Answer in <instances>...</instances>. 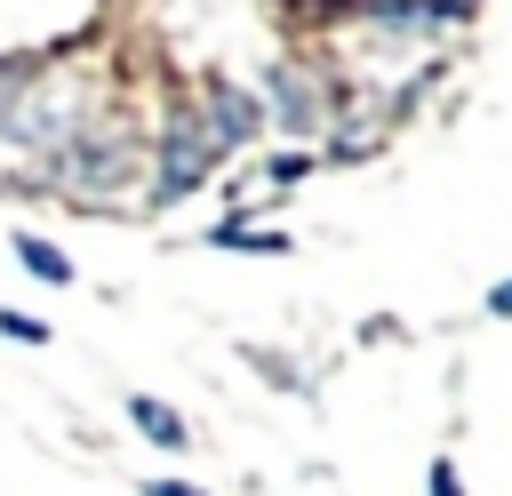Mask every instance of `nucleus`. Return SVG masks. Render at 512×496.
<instances>
[{"label": "nucleus", "mask_w": 512, "mask_h": 496, "mask_svg": "<svg viewBox=\"0 0 512 496\" xmlns=\"http://www.w3.org/2000/svg\"><path fill=\"white\" fill-rule=\"evenodd\" d=\"M144 160H152V128H144L136 112H96V120L80 128V144L56 152L40 176L64 184V192H80V200H120V192L144 176Z\"/></svg>", "instance_id": "f257e3e1"}, {"label": "nucleus", "mask_w": 512, "mask_h": 496, "mask_svg": "<svg viewBox=\"0 0 512 496\" xmlns=\"http://www.w3.org/2000/svg\"><path fill=\"white\" fill-rule=\"evenodd\" d=\"M216 168H224V144L208 136L192 88L168 96V112H160V128H152V200H144V208H184Z\"/></svg>", "instance_id": "f03ea898"}, {"label": "nucleus", "mask_w": 512, "mask_h": 496, "mask_svg": "<svg viewBox=\"0 0 512 496\" xmlns=\"http://www.w3.org/2000/svg\"><path fill=\"white\" fill-rule=\"evenodd\" d=\"M256 96H264V120H272L280 136H304L312 152L328 144V128H336V88H320V72H312V64L272 56V64L256 72Z\"/></svg>", "instance_id": "7ed1b4c3"}, {"label": "nucleus", "mask_w": 512, "mask_h": 496, "mask_svg": "<svg viewBox=\"0 0 512 496\" xmlns=\"http://www.w3.org/2000/svg\"><path fill=\"white\" fill-rule=\"evenodd\" d=\"M352 24L392 56V48H432L472 24V0H352Z\"/></svg>", "instance_id": "20e7f679"}, {"label": "nucleus", "mask_w": 512, "mask_h": 496, "mask_svg": "<svg viewBox=\"0 0 512 496\" xmlns=\"http://www.w3.org/2000/svg\"><path fill=\"white\" fill-rule=\"evenodd\" d=\"M192 104H200V120H208V136H216L224 152H256V144L272 136V120H264V96H256L248 80H232V72H200Z\"/></svg>", "instance_id": "39448f33"}, {"label": "nucleus", "mask_w": 512, "mask_h": 496, "mask_svg": "<svg viewBox=\"0 0 512 496\" xmlns=\"http://www.w3.org/2000/svg\"><path fill=\"white\" fill-rule=\"evenodd\" d=\"M8 248H16V264H24L40 288H72V280H80V264H72L48 232H32V224H16V232H8Z\"/></svg>", "instance_id": "423d86ee"}, {"label": "nucleus", "mask_w": 512, "mask_h": 496, "mask_svg": "<svg viewBox=\"0 0 512 496\" xmlns=\"http://www.w3.org/2000/svg\"><path fill=\"white\" fill-rule=\"evenodd\" d=\"M120 408H128V424H136L152 448H168V456H184V448H192V424H184V416H176L160 392H128Z\"/></svg>", "instance_id": "0eeeda50"}, {"label": "nucleus", "mask_w": 512, "mask_h": 496, "mask_svg": "<svg viewBox=\"0 0 512 496\" xmlns=\"http://www.w3.org/2000/svg\"><path fill=\"white\" fill-rule=\"evenodd\" d=\"M208 248H232V256H288L296 240L280 224H256V216H216L208 224Z\"/></svg>", "instance_id": "6e6552de"}, {"label": "nucleus", "mask_w": 512, "mask_h": 496, "mask_svg": "<svg viewBox=\"0 0 512 496\" xmlns=\"http://www.w3.org/2000/svg\"><path fill=\"white\" fill-rule=\"evenodd\" d=\"M312 168H320V152H312V144H280V152H256V184H272V192L304 184Z\"/></svg>", "instance_id": "1a4fd4ad"}, {"label": "nucleus", "mask_w": 512, "mask_h": 496, "mask_svg": "<svg viewBox=\"0 0 512 496\" xmlns=\"http://www.w3.org/2000/svg\"><path fill=\"white\" fill-rule=\"evenodd\" d=\"M0 336H8V344H32V352H40V344H48L56 328H48L40 312H24V304H0Z\"/></svg>", "instance_id": "9d476101"}, {"label": "nucleus", "mask_w": 512, "mask_h": 496, "mask_svg": "<svg viewBox=\"0 0 512 496\" xmlns=\"http://www.w3.org/2000/svg\"><path fill=\"white\" fill-rule=\"evenodd\" d=\"M424 496H464V464L456 456H432L424 464Z\"/></svg>", "instance_id": "9b49d317"}, {"label": "nucleus", "mask_w": 512, "mask_h": 496, "mask_svg": "<svg viewBox=\"0 0 512 496\" xmlns=\"http://www.w3.org/2000/svg\"><path fill=\"white\" fill-rule=\"evenodd\" d=\"M136 496H208L200 480H176V472H152V480H136Z\"/></svg>", "instance_id": "f8f14e48"}, {"label": "nucleus", "mask_w": 512, "mask_h": 496, "mask_svg": "<svg viewBox=\"0 0 512 496\" xmlns=\"http://www.w3.org/2000/svg\"><path fill=\"white\" fill-rule=\"evenodd\" d=\"M480 312H488V320H512V272H504V280H488V296H480Z\"/></svg>", "instance_id": "ddd939ff"}]
</instances>
